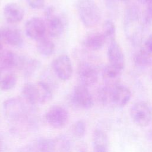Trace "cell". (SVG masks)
<instances>
[{
  "instance_id": "d590c367",
  "label": "cell",
  "mask_w": 152,
  "mask_h": 152,
  "mask_svg": "<svg viewBox=\"0 0 152 152\" xmlns=\"http://www.w3.org/2000/svg\"><path fill=\"white\" fill-rule=\"evenodd\" d=\"M1 149H2V141L0 138V152L1 151Z\"/></svg>"
},
{
  "instance_id": "ba28073f",
  "label": "cell",
  "mask_w": 152,
  "mask_h": 152,
  "mask_svg": "<svg viewBox=\"0 0 152 152\" xmlns=\"http://www.w3.org/2000/svg\"><path fill=\"white\" fill-rule=\"evenodd\" d=\"M77 76L80 84L86 87L94 85L98 80L99 74L97 68L87 62H81L77 69Z\"/></svg>"
},
{
  "instance_id": "3957f363",
  "label": "cell",
  "mask_w": 152,
  "mask_h": 152,
  "mask_svg": "<svg viewBox=\"0 0 152 152\" xmlns=\"http://www.w3.org/2000/svg\"><path fill=\"white\" fill-rule=\"evenodd\" d=\"M77 10L81 22L87 27H94L101 20V11L93 0H78Z\"/></svg>"
},
{
  "instance_id": "277c9868",
  "label": "cell",
  "mask_w": 152,
  "mask_h": 152,
  "mask_svg": "<svg viewBox=\"0 0 152 152\" xmlns=\"http://www.w3.org/2000/svg\"><path fill=\"white\" fill-rule=\"evenodd\" d=\"M46 31L53 37L60 36L65 29V20L53 6L47 7L45 11Z\"/></svg>"
},
{
  "instance_id": "7c38bea8",
  "label": "cell",
  "mask_w": 152,
  "mask_h": 152,
  "mask_svg": "<svg viewBox=\"0 0 152 152\" xmlns=\"http://www.w3.org/2000/svg\"><path fill=\"white\" fill-rule=\"evenodd\" d=\"M107 58L110 65L121 71L124 70L125 64L124 53L115 39L110 41L107 49Z\"/></svg>"
},
{
  "instance_id": "30bf717a",
  "label": "cell",
  "mask_w": 152,
  "mask_h": 152,
  "mask_svg": "<svg viewBox=\"0 0 152 152\" xmlns=\"http://www.w3.org/2000/svg\"><path fill=\"white\" fill-rule=\"evenodd\" d=\"M131 98V91L125 86L118 84L110 86V105L117 107L126 106Z\"/></svg>"
},
{
  "instance_id": "6da1fadb",
  "label": "cell",
  "mask_w": 152,
  "mask_h": 152,
  "mask_svg": "<svg viewBox=\"0 0 152 152\" xmlns=\"http://www.w3.org/2000/svg\"><path fill=\"white\" fill-rule=\"evenodd\" d=\"M140 9L135 5H129L125 12L124 27L128 39L134 45H139L142 39L145 26L150 22L142 18Z\"/></svg>"
},
{
  "instance_id": "d4e9b609",
  "label": "cell",
  "mask_w": 152,
  "mask_h": 152,
  "mask_svg": "<svg viewBox=\"0 0 152 152\" xmlns=\"http://www.w3.org/2000/svg\"><path fill=\"white\" fill-rule=\"evenodd\" d=\"M54 140L55 142L56 152H71V142L66 136L59 135Z\"/></svg>"
},
{
  "instance_id": "ac0fdd59",
  "label": "cell",
  "mask_w": 152,
  "mask_h": 152,
  "mask_svg": "<svg viewBox=\"0 0 152 152\" xmlns=\"http://www.w3.org/2000/svg\"><path fill=\"white\" fill-rule=\"evenodd\" d=\"M22 94L27 103L31 106L40 104L39 90L36 83H26L22 89Z\"/></svg>"
},
{
  "instance_id": "d6986e66",
  "label": "cell",
  "mask_w": 152,
  "mask_h": 152,
  "mask_svg": "<svg viewBox=\"0 0 152 152\" xmlns=\"http://www.w3.org/2000/svg\"><path fill=\"white\" fill-rule=\"evenodd\" d=\"M122 71L109 64L103 70L102 77L105 85L114 86L119 83V81Z\"/></svg>"
},
{
  "instance_id": "8992f818",
  "label": "cell",
  "mask_w": 152,
  "mask_h": 152,
  "mask_svg": "<svg viewBox=\"0 0 152 152\" xmlns=\"http://www.w3.org/2000/svg\"><path fill=\"white\" fill-rule=\"evenodd\" d=\"M45 118L51 127L55 129H61L66 125L69 119V114L68 111L62 106L53 105L46 113Z\"/></svg>"
},
{
  "instance_id": "7402d4cb",
  "label": "cell",
  "mask_w": 152,
  "mask_h": 152,
  "mask_svg": "<svg viewBox=\"0 0 152 152\" xmlns=\"http://www.w3.org/2000/svg\"><path fill=\"white\" fill-rule=\"evenodd\" d=\"M40 97V104H45L52 98V90L50 86L45 81H40L36 83Z\"/></svg>"
},
{
  "instance_id": "4316f807",
  "label": "cell",
  "mask_w": 152,
  "mask_h": 152,
  "mask_svg": "<svg viewBox=\"0 0 152 152\" xmlns=\"http://www.w3.org/2000/svg\"><path fill=\"white\" fill-rule=\"evenodd\" d=\"M103 33L106 36L107 39L112 40L115 39L116 32V27L113 22L110 20L104 21L103 25Z\"/></svg>"
},
{
  "instance_id": "cb8c5ba5",
  "label": "cell",
  "mask_w": 152,
  "mask_h": 152,
  "mask_svg": "<svg viewBox=\"0 0 152 152\" xmlns=\"http://www.w3.org/2000/svg\"><path fill=\"white\" fill-rule=\"evenodd\" d=\"M40 62L35 59H24L21 69L24 71L26 77H30L39 69Z\"/></svg>"
},
{
  "instance_id": "44dd1931",
  "label": "cell",
  "mask_w": 152,
  "mask_h": 152,
  "mask_svg": "<svg viewBox=\"0 0 152 152\" xmlns=\"http://www.w3.org/2000/svg\"><path fill=\"white\" fill-rule=\"evenodd\" d=\"M36 41V49L40 55L48 57L53 54L55 46L50 39L44 36Z\"/></svg>"
},
{
  "instance_id": "9a60e30c",
  "label": "cell",
  "mask_w": 152,
  "mask_h": 152,
  "mask_svg": "<svg viewBox=\"0 0 152 152\" xmlns=\"http://www.w3.org/2000/svg\"><path fill=\"white\" fill-rule=\"evenodd\" d=\"M24 59L10 50L2 52L0 55V67L21 69Z\"/></svg>"
},
{
  "instance_id": "e575fe53",
  "label": "cell",
  "mask_w": 152,
  "mask_h": 152,
  "mask_svg": "<svg viewBox=\"0 0 152 152\" xmlns=\"http://www.w3.org/2000/svg\"><path fill=\"white\" fill-rule=\"evenodd\" d=\"M137 1L142 3V4H145V3L147 2L148 0H137Z\"/></svg>"
},
{
  "instance_id": "5b68a950",
  "label": "cell",
  "mask_w": 152,
  "mask_h": 152,
  "mask_svg": "<svg viewBox=\"0 0 152 152\" xmlns=\"http://www.w3.org/2000/svg\"><path fill=\"white\" fill-rule=\"evenodd\" d=\"M130 117L132 122L141 128L148 126L152 120V111L145 102L140 101L135 103L130 108Z\"/></svg>"
},
{
  "instance_id": "e0dca14e",
  "label": "cell",
  "mask_w": 152,
  "mask_h": 152,
  "mask_svg": "<svg viewBox=\"0 0 152 152\" xmlns=\"http://www.w3.org/2000/svg\"><path fill=\"white\" fill-rule=\"evenodd\" d=\"M107 38L103 33L94 32L88 34L83 41L84 46L90 50H99L106 43Z\"/></svg>"
},
{
  "instance_id": "4fadbf2b",
  "label": "cell",
  "mask_w": 152,
  "mask_h": 152,
  "mask_svg": "<svg viewBox=\"0 0 152 152\" xmlns=\"http://www.w3.org/2000/svg\"><path fill=\"white\" fill-rule=\"evenodd\" d=\"M2 39L8 45L15 48L23 46L24 40L23 36L17 28L13 27H5L1 30Z\"/></svg>"
},
{
  "instance_id": "f1b7e54d",
  "label": "cell",
  "mask_w": 152,
  "mask_h": 152,
  "mask_svg": "<svg viewBox=\"0 0 152 152\" xmlns=\"http://www.w3.org/2000/svg\"><path fill=\"white\" fill-rule=\"evenodd\" d=\"M142 48L150 56L152 57V35L147 37Z\"/></svg>"
},
{
  "instance_id": "f546056e",
  "label": "cell",
  "mask_w": 152,
  "mask_h": 152,
  "mask_svg": "<svg viewBox=\"0 0 152 152\" xmlns=\"http://www.w3.org/2000/svg\"><path fill=\"white\" fill-rule=\"evenodd\" d=\"M30 8L34 10L41 9L44 7L45 0H26Z\"/></svg>"
},
{
  "instance_id": "ffe728a7",
  "label": "cell",
  "mask_w": 152,
  "mask_h": 152,
  "mask_svg": "<svg viewBox=\"0 0 152 152\" xmlns=\"http://www.w3.org/2000/svg\"><path fill=\"white\" fill-rule=\"evenodd\" d=\"M34 152H56L54 139L41 137L32 145Z\"/></svg>"
},
{
  "instance_id": "484cf974",
  "label": "cell",
  "mask_w": 152,
  "mask_h": 152,
  "mask_svg": "<svg viewBox=\"0 0 152 152\" xmlns=\"http://www.w3.org/2000/svg\"><path fill=\"white\" fill-rule=\"evenodd\" d=\"M93 145L109 146V139L107 134L101 129L94 130L93 135Z\"/></svg>"
},
{
  "instance_id": "52a82bcc",
  "label": "cell",
  "mask_w": 152,
  "mask_h": 152,
  "mask_svg": "<svg viewBox=\"0 0 152 152\" xmlns=\"http://www.w3.org/2000/svg\"><path fill=\"white\" fill-rule=\"evenodd\" d=\"M71 102L80 109H89L94 104L93 96L87 87L79 84L76 86L71 95Z\"/></svg>"
},
{
  "instance_id": "2e32d148",
  "label": "cell",
  "mask_w": 152,
  "mask_h": 152,
  "mask_svg": "<svg viewBox=\"0 0 152 152\" xmlns=\"http://www.w3.org/2000/svg\"><path fill=\"white\" fill-rule=\"evenodd\" d=\"M17 75L14 69L0 67V89L7 91L14 87L17 83Z\"/></svg>"
},
{
  "instance_id": "836d02e7",
  "label": "cell",
  "mask_w": 152,
  "mask_h": 152,
  "mask_svg": "<svg viewBox=\"0 0 152 152\" xmlns=\"http://www.w3.org/2000/svg\"><path fill=\"white\" fill-rule=\"evenodd\" d=\"M2 37L1 34V32L0 30V55L2 52Z\"/></svg>"
},
{
  "instance_id": "8d00e7d4",
  "label": "cell",
  "mask_w": 152,
  "mask_h": 152,
  "mask_svg": "<svg viewBox=\"0 0 152 152\" xmlns=\"http://www.w3.org/2000/svg\"><path fill=\"white\" fill-rule=\"evenodd\" d=\"M80 152H85V151H80Z\"/></svg>"
},
{
  "instance_id": "83f0119b",
  "label": "cell",
  "mask_w": 152,
  "mask_h": 152,
  "mask_svg": "<svg viewBox=\"0 0 152 152\" xmlns=\"http://www.w3.org/2000/svg\"><path fill=\"white\" fill-rule=\"evenodd\" d=\"M86 125L82 120L77 121L74 123L72 127V133L75 137L78 138L83 137L86 134Z\"/></svg>"
},
{
  "instance_id": "4dcf8cb0",
  "label": "cell",
  "mask_w": 152,
  "mask_h": 152,
  "mask_svg": "<svg viewBox=\"0 0 152 152\" xmlns=\"http://www.w3.org/2000/svg\"><path fill=\"white\" fill-rule=\"evenodd\" d=\"M145 5L146 11L145 17L150 22L152 20V0H148Z\"/></svg>"
},
{
  "instance_id": "8fae6325",
  "label": "cell",
  "mask_w": 152,
  "mask_h": 152,
  "mask_svg": "<svg viewBox=\"0 0 152 152\" xmlns=\"http://www.w3.org/2000/svg\"><path fill=\"white\" fill-rule=\"evenodd\" d=\"M24 28L27 37L35 40L45 36L46 32L45 21L39 17H33L28 20L25 24Z\"/></svg>"
},
{
  "instance_id": "7a4b0ae2",
  "label": "cell",
  "mask_w": 152,
  "mask_h": 152,
  "mask_svg": "<svg viewBox=\"0 0 152 152\" xmlns=\"http://www.w3.org/2000/svg\"><path fill=\"white\" fill-rule=\"evenodd\" d=\"M29 108L18 98H10L3 103V112L5 117L11 124L29 122Z\"/></svg>"
},
{
  "instance_id": "d6a6232c",
  "label": "cell",
  "mask_w": 152,
  "mask_h": 152,
  "mask_svg": "<svg viewBox=\"0 0 152 152\" xmlns=\"http://www.w3.org/2000/svg\"><path fill=\"white\" fill-rule=\"evenodd\" d=\"M18 152H34L32 146H26L21 148Z\"/></svg>"
},
{
  "instance_id": "5bb4252c",
  "label": "cell",
  "mask_w": 152,
  "mask_h": 152,
  "mask_svg": "<svg viewBox=\"0 0 152 152\" xmlns=\"http://www.w3.org/2000/svg\"><path fill=\"white\" fill-rule=\"evenodd\" d=\"M3 13L5 20L11 24L21 21L24 15V11L23 8L14 2L6 4L4 7Z\"/></svg>"
},
{
  "instance_id": "1f68e13d",
  "label": "cell",
  "mask_w": 152,
  "mask_h": 152,
  "mask_svg": "<svg viewBox=\"0 0 152 152\" xmlns=\"http://www.w3.org/2000/svg\"><path fill=\"white\" fill-rule=\"evenodd\" d=\"M108 147L102 145H93V152H109Z\"/></svg>"
},
{
  "instance_id": "603a6c76",
  "label": "cell",
  "mask_w": 152,
  "mask_h": 152,
  "mask_svg": "<svg viewBox=\"0 0 152 152\" xmlns=\"http://www.w3.org/2000/svg\"><path fill=\"white\" fill-rule=\"evenodd\" d=\"M151 56H150L141 48L134 55V62L135 65L140 68L148 67L151 64Z\"/></svg>"
},
{
  "instance_id": "9c48e42d",
  "label": "cell",
  "mask_w": 152,
  "mask_h": 152,
  "mask_svg": "<svg viewBox=\"0 0 152 152\" xmlns=\"http://www.w3.org/2000/svg\"><path fill=\"white\" fill-rule=\"evenodd\" d=\"M52 66L56 76L62 81H66L72 76V66L70 58L65 55L56 57L52 62Z\"/></svg>"
}]
</instances>
